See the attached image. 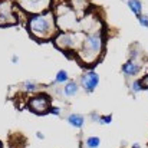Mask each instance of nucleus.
Returning <instances> with one entry per match:
<instances>
[{
  "label": "nucleus",
  "mask_w": 148,
  "mask_h": 148,
  "mask_svg": "<svg viewBox=\"0 0 148 148\" xmlns=\"http://www.w3.org/2000/svg\"><path fill=\"white\" fill-rule=\"evenodd\" d=\"M29 32L38 39H48V38H50L53 35V32H55V25H53L52 16L45 14V16H36V17L30 19Z\"/></svg>",
  "instance_id": "nucleus-1"
},
{
  "label": "nucleus",
  "mask_w": 148,
  "mask_h": 148,
  "mask_svg": "<svg viewBox=\"0 0 148 148\" xmlns=\"http://www.w3.org/2000/svg\"><path fill=\"white\" fill-rule=\"evenodd\" d=\"M102 48V38L99 35H91L84 45V49L81 52V58L84 59V62L91 63L94 60H97L99 56V52Z\"/></svg>",
  "instance_id": "nucleus-2"
},
{
  "label": "nucleus",
  "mask_w": 148,
  "mask_h": 148,
  "mask_svg": "<svg viewBox=\"0 0 148 148\" xmlns=\"http://www.w3.org/2000/svg\"><path fill=\"white\" fill-rule=\"evenodd\" d=\"M19 4L30 12V13H39V12H43L45 9H48L50 0H17Z\"/></svg>",
  "instance_id": "nucleus-3"
},
{
  "label": "nucleus",
  "mask_w": 148,
  "mask_h": 148,
  "mask_svg": "<svg viewBox=\"0 0 148 148\" xmlns=\"http://www.w3.org/2000/svg\"><path fill=\"white\" fill-rule=\"evenodd\" d=\"M14 16L12 14V6L9 1H3L0 4V25L14 23Z\"/></svg>",
  "instance_id": "nucleus-4"
},
{
  "label": "nucleus",
  "mask_w": 148,
  "mask_h": 148,
  "mask_svg": "<svg viewBox=\"0 0 148 148\" xmlns=\"http://www.w3.org/2000/svg\"><path fill=\"white\" fill-rule=\"evenodd\" d=\"M30 109L36 114H42V112H46L49 109V101L45 98V97H36L30 101L29 103Z\"/></svg>",
  "instance_id": "nucleus-5"
},
{
  "label": "nucleus",
  "mask_w": 148,
  "mask_h": 148,
  "mask_svg": "<svg viewBox=\"0 0 148 148\" xmlns=\"http://www.w3.org/2000/svg\"><path fill=\"white\" fill-rule=\"evenodd\" d=\"M98 82H99L98 75L94 73V72H88V73H85L84 78H82V86H84L86 91H92V89L98 85Z\"/></svg>",
  "instance_id": "nucleus-6"
},
{
  "label": "nucleus",
  "mask_w": 148,
  "mask_h": 148,
  "mask_svg": "<svg viewBox=\"0 0 148 148\" xmlns=\"http://www.w3.org/2000/svg\"><path fill=\"white\" fill-rule=\"evenodd\" d=\"M56 45H58L60 49H68V48H71V46L75 45L73 36H72V35H65V33H62V35L56 39Z\"/></svg>",
  "instance_id": "nucleus-7"
},
{
  "label": "nucleus",
  "mask_w": 148,
  "mask_h": 148,
  "mask_svg": "<svg viewBox=\"0 0 148 148\" xmlns=\"http://www.w3.org/2000/svg\"><path fill=\"white\" fill-rule=\"evenodd\" d=\"M122 71H124L127 75H134V73H137V72L140 71V66H138V65H135L134 62H128V63H125V65H124Z\"/></svg>",
  "instance_id": "nucleus-8"
},
{
  "label": "nucleus",
  "mask_w": 148,
  "mask_h": 148,
  "mask_svg": "<svg viewBox=\"0 0 148 148\" xmlns=\"http://www.w3.org/2000/svg\"><path fill=\"white\" fill-rule=\"evenodd\" d=\"M68 121H69V124H71L72 127H76V128H79V127L84 125V118H82L81 115H76V114L71 115Z\"/></svg>",
  "instance_id": "nucleus-9"
},
{
  "label": "nucleus",
  "mask_w": 148,
  "mask_h": 148,
  "mask_svg": "<svg viewBox=\"0 0 148 148\" xmlns=\"http://www.w3.org/2000/svg\"><path fill=\"white\" fill-rule=\"evenodd\" d=\"M128 6H130V9L134 12V14H140L141 13V3L138 1V0H128Z\"/></svg>",
  "instance_id": "nucleus-10"
},
{
  "label": "nucleus",
  "mask_w": 148,
  "mask_h": 148,
  "mask_svg": "<svg viewBox=\"0 0 148 148\" xmlns=\"http://www.w3.org/2000/svg\"><path fill=\"white\" fill-rule=\"evenodd\" d=\"M63 92H65V95H68V97H72V95H75L76 92H78V86H76V84H68L66 86H65V89H63Z\"/></svg>",
  "instance_id": "nucleus-11"
},
{
  "label": "nucleus",
  "mask_w": 148,
  "mask_h": 148,
  "mask_svg": "<svg viewBox=\"0 0 148 148\" xmlns=\"http://www.w3.org/2000/svg\"><path fill=\"white\" fill-rule=\"evenodd\" d=\"M86 145L89 148H97L99 145V138H95V137L88 138V140H86Z\"/></svg>",
  "instance_id": "nucleus-12"
},
{
  "label": "nucleus",
  "mask_w": 148,
  "mask_h": 148,
  "mask_svg": "<svg viewBox=\"0 0 148 148\" xmlns=\"http://www.w3.org/2000/svg\"><path fill=\"white\" fill-rule=\"evenodd\" d=\"M66 79H68V73H66L65 71L58 72V75H56V82H65Z\"/></svg>",
  "instance_id": "nucleus-13"
},
{
  "label": "nucleus",
  "mask_w": 148,
  "mask_h": 148,
  "mask_svg": "<svg viewBox=\"0 0 148 148\" xmlns=\"http://www.w3.org/2000/svg\"><path fill=\"white\" fill-rule=\"evenodd\" d=\"M132 89H134L135 92H138V91H141V89H143V86H141V82H138V81H135V82L132 84Z\"/></svg>",
  "instance_id": "nucleus-14"
},
{
  "label": "nucleus",
  "mask_w": 148,
  "mask_h": 148,
  "mask_svg": "<svg viewBox=\"0 0 148 148\" xmlns=\"http://www.w3.org/2000/svg\"><path fill=\"white\" fill-rule=\"evenodd\" d=\"M140 23H141L144 27H148V16H143V17H140Z\"/></svg>",
  "instance_id": "nucleus-15"
},
{
  "label": "nucleus",
  "mask_w": 148,
  "mask_h": 148,
  "mask_svg": "<svg viewBox=\"0 0 148 148\" xmlns=\"http://www.w3.org/2000/svg\"><path fill=\"white\" fill-rule=\"evenodd\" d=\"M141 84H143V88H148V76H145V78L143 79Z\"/></svg>",
  "instance_id": "nucleus-16"
},
{
  "label": "nucleus",
  "mask_w": 148,
  "mask_h": 148,
  "mask_svg": "<svg viewBox=\"0 0 148 148\" xmlns=\"http://www.w3.org/2000/svg\"><path fill=\"white\" fill-rule=\"evenodd\" d=\"M101 121L103 124H108V122H111V116H103V118H101Z\"/></svg>",
  "instance_id": "nucleus-17"
},
{
  "label": "nucleus",
  "mask_w": 148,
  "mask_h": 148,
  "mask_svg": "<svg viewBox=\"0 0 148 148\" xmlns=\"http://www.w3.org/2000/svg\"><path fill=\"white\" fill-rule=\"evenodd\" d=\"M52 112H55V114L58 115V114H59V108H53V109H52Z\"/></svg>",
  "instance_id": "nucleus-18"
}]
</instances>
